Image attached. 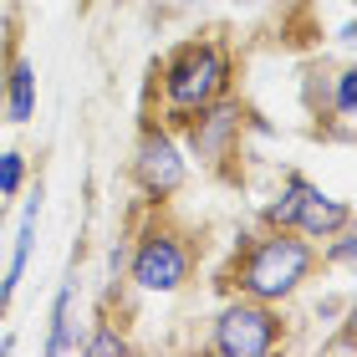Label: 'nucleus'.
<instances>
[{
  "instance_id": "1",
  "label": "nucleus",
  "mask_w": 357,
  "mask_h": 357,
  "mask_svg": "<svg viewBox=\"0 0 357 357\" xmlns=\"http://www.w3.org/2000/svg\"><path fill=\"white\" fill-rule=\"evenodd\" d=\"M312 275H317V245L312 240L296 235V230H261L235 250L230 271H225V286L240 291V296L286 306L306 291Z\"/></svg>"
},
{
  "instance_id": "2",
  "label": "nucleus",
  "mask_w": 357,
  "mask_h": 357,
  "mask_svg": "<svg viewBox=\"0 0 357 357\" xmlns=\"http://www.w3.org/2000/svg\"><path fill=\"white\" fill-rule=\"evenodd\" d=\"M235 82V56L220 36H189L158 61V97H164V123L178 128L189 112L209 107Z\"/></svg>"
},
{
  "instance_id": "3",
  "label": "nucleus",
  "mask_w": 357,
  "mask_h": 357,
  "mask_svg": "<svg viewBox=\"0 0 357 357\" xmlns=\"http://www.w3.org/2000/svg\"><path fill=\"white\" fill-rule=\"evenodd\" d=\"M194 266H199L194 240L184 230H174V225H164V220H149L123 255V275L143 296H178L194 281Z\"/></svg>"
},
{
  "instance_id": "4",
  "label": "nucleus",
  "mask_w": 357,
  "mask_h": 357,
  "mask_svg": "<svg viewBox=\"0 0 357 357\" xmlns=\"http://www.w3.org/2000/svg\"><path fill=\"white\" fill-rule=\"evenodd\" d=\"M286 342V317L281 306L255 301V296H235L209 317V352L215 357H271Z\"/></svg>"
},
{
  "instance_id": "5",
  "label": "nucleus",
  "mask_w": 357,
  "mask_h": 357,
  "mask_svg": "<svg viewBox=\"0 0 357 357\" xmlns=\"http://www.w3.org/2000/svg\"><path fill=\"white\" fill-rule=\"evenodd\" d=\"M128 174H133V189L143 194V204H153V209L169 204L174 194L189 184V153H184V143H178V133L164 118L138 123V143H133Z\"/></svg>"
},
{
  "instance_id": "6",
  "label": "nucleus",
  "mask_w": 357,
  "mask_h": 357,
  "mask_svg": "<svg viewBox=\"0 0 357 357\" xmlns=\"http://www.w3.org/2000/svg\"><path fill=\"white\" fill-rule=\"evenodd\" d=\"M174 133H178V143H184L189 158H199L209 174H225V164L240 158V143H245V107L225 92V97H215L209 107L189 112Z\"/></svg>"
},
{
  "instance_id": "7",
  "label": "nucleus",
  "mask_w": 357,
  "mask_h": 357,
  "mask_svg": "<svg viewBox=\"0 0 357 357\" xmlns=\"http://www.w3.org/2000/svg\"><path fill=\"white\" fill-rule=\"evenodd\" d=\"M41 209H46V189H41V178H36V189L26 194L21 225H15V235H10V261H6V275H0V317H10L15 291H21L26 271H31V255H36V230H41Z\"/></svg>"
},
{
  "instance_id": "8",
  "label": "nucleus",
  "mask_w": 357,
  "mask_h": 357,
  "mask_svg": "<svg viewBox=\"0 0 357 357\" xmlns=\"http://www.w3.org/2000/svg\"><path fill=\"white\" fill-rule=\"evenodd\" d=\"M347 225H352V204H347V199H337V194H327V189L317 184V178H306L301 199H296V209H291V230L306 235L312 245H321L327 235L347 230Z\"/></svg>"
},
{
  "instance_id": "9",
  "label": "nucleus",
  "mask_w": 357,
  "mask_h": 357,
  "mask_svg": "<svg viewBox=\"0 0 357 357\" xmlns=\"http://www.w3.org/2000/svg\"><path fill=\"white\" fill-rule=\"evenodd\" d=\"M36 61H31L26 52H10L6 61V77H0V112H6V123L15 128H26V123H36Z\"/></svg>"
},
{
  "instance_id": "10",
  "label": "nucleus",
  "mask_w": 357,
  "mask_h": 357,
  "mask_svg": "<svg viewBox=\"0 0 357 357\" xmlns=\"http://www.w3.org/2000/svg\"><path fill=\"white\" fill-rule=\"evenodd\" d=\"M77 266H67L56 296H52V312H46V337H41V352L46 357H67L77 352Z\"/></svg>"
},
{
  "instance_id": "11",
  "label": "nucleus",
  "mask_w": 357,
  "mask_h": 357,
  "mask_svg": "<svg viewBox=\"0 0 357 357\" xmlns=\"http://www.w3.org/2000/svg\"><path fill=\"white\" fill-rule=\"evenodd\" d=\"M77 352H87V357H118V352H133V342H128L112 321H92V332L77 342Z\"/></svg>"
},
{
  "instance_id": "12",
  "label": "nucleus",
  "mask_w": 357,
  "mask_h": 357,
  "mask_svg": "<svg viewBox=\"0 0 357 357\" xmlns=\"http://www.w3.org/2000/svg\"><path fill=\"white\" fill-rule=\"evenodd\" d=\"M26 184H31V158L21 149H6V153H0V204L15 199Z\"/></svg>"
},
{
  "instance_id": "13",
  "label": "nucleus",
  "mask_w": 357,
  "mask_h": 357,
  "mask_svg": "<svg viewBox=\"0 0 357 357\" xmlns=\"http://www.w3.org/2000/svg\"><path fill=\"white\" fill-rule=\"evenodd\" d=\"M332 118L337 123H352L357 118V67L332 72Z\"/></svg>"
},
{
  "instance_id": "14",
  "label": "nucleus",
  "mask_w": 357,
  "mask_h": 357,
  "mask_svg": "<svg viewBox=\"0 0 357 357\" xmlns=\"http://www.w3.org/2000/svg\"><path fill=\"white\" fill-rule=\"evenodd\" d=\"M6 352H15V337H10V332L0 337V357H6Z\"/></svg>"
},
{
  "instance_id": "15",
  "label": "nucleus",
  "mask_w": 357,
  "mask_h": 357,
  "mask_svg": "<svg viewBox=\"0 0 357 357\" xmlns=\"http://www.w3.org/2000/svg\"><path fill=\"white\" fill-rule=\"evenodd\" d=\"M184 6H204V0H184Z\"/></svg>"
}]
</instances>
